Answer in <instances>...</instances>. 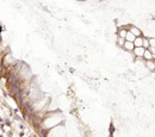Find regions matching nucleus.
<instances>
[{"instance_id":"20e7f679","label":"nucleus","mask_w":155,"mask_h":137,"mask_svg":"<svg viewBox=\"0 0 155 137\" xmlns=\"http://www.w3.org/2000/svg\"><path fill=\"white\" fill-rule=\"evenodd\" d=\"M136 39V35H134L131 31H128L127 32V36H125V41H130V42H134Z\"/></svg>"},{"instance_id":"7ed1b4c3","label":"nucleus","mask_w":155,"mask_h":137,"mask_svg":"<svg viewBox=\"0 0 155 137\" xmlns=\"http://www.w3.org/2000/svg\"><path fill=\"white\" fill-rule=\"evenodd\" d=\"M124 48L127 49V50H134L135 49V43L134 42H130V41H127L125 43H124Z\"/></svg>"},{"instance_id":"9b49d317","label":"nucleus","mask_w":155,"mask_h":137,"mask_svg":"<svg viewBox=\"0 0 155 137\" xmlns=\"http://www.w3.org/2000/svg\"><path fill=\"white\" fill-rule=\"evenodd\" d=\"M149 43L152 44V48H155V39H150Z\"/></svg>"},{"instance_id":"9d476101","label":"nucleus","mask_w":155,"mask_h":137,"mask_svg":"<svg viewBox=\"0 0 155 137\" xmlns=\"http://www.w3.org/2000/svg\"><path fill=\"white\" fill-rule=\"evenodd\" d=\"M143 47H144V48H147V47H149V41H147V39H144V41H143Z\"/></svg>"},{"instance_id":"f03ea898","label":"nucleus","mask_w":155,"mask_h":137,"mask_svg":"<svg viewBox=\"0 0 155 137\" xmlns=\"http://www.w3.org/2000/svg\"><path fill=\"white\" fill-rule=\"evenodd\" d=\"M134 51H135L136 56L143 57V56H144V53H146V49H144V47H135Z\"/></svg>"},{"instance_id":"1a4fd4ad","label":"nucleus","mask_w":155,"mask_h":137,"mask_svg":"<svg viewBox=\"0 0 155 137\" xmlns=\"http://www.w3.org/2000/svg\"><path fill=\"white\" fill-rule=\"evenodd\" d=\"M127 32H128V31L120 30V31H119V37H123V38H125V36H127Z\"/></svg>"},{"instance_id":"f257e3e1","label":"nucleus","mask_w":155,"mask_h":137,"mask_svg":"<svg viewBox=\"0 0 155 137\" xmlns=\"http://www.w3.org/2000/svg\"><path fill=\"white\" fill-rule=\"evenodd\" d=\"M60 120H61V116L55 115L54 117L45 119V120L43 122V126H45V128H51V126H55V125H58V123H60Z\"/></svg>"},{"instance_id":"39448f33","label":"nucleus","mask_w":155,"mask_h":137,"mask_svg":"<svg viewBox=\"0 0 155 137\" xmlns=\"http://www.w3.org/2000/svg\"><path fill=\"white\" fill-rule=\"evenodd\" d=\"M147 68L149 69V70H155V63L152 61V60H147Z\"/></svg>"},{"instance_id":"423d86ee","label":"nucleus","mask_w":155,"mask_h":137,"mask_svg":"<svg viewBox=\"0 0 155 137\" xmlns=\"http://www.w3.org/2000/svg\"><path fill=\"white\" fill-rule=\"evenodd\" d=\"M134 43H135V47H143V39L141 37H136Z\"/></svg>"},{"instance_id":"0eeeda50","label":"nucleus","mask_w":155,"mask_h":137,"mask_svg":"<svg viewBox=\"0 0 155 137\" xmlns=\"http://www.w3.org/2000/svg\"><path fill=\"white\" fill-rule=\"evenodd\" d=\"M143 57H144L146 60H152L153 56H152V53H149L148 50H146V53H144V56H143Z\"/></svg>"},{"instance_id":"6e6552de","label":"nucleus","mask_w":155,"mask_h":137,"mask_svg":"<svg viewBox=\"0 0 155 137\" xmlns=\"http://www.w3.org/2000/svg\"><path fill=\"white\" fill-rule=\"evenodd\" d=\"M131 32H133L134 35H136V36H140V35H141V31H140L138 29H136V28H131Z\"/></svg>"}]
</instances>
